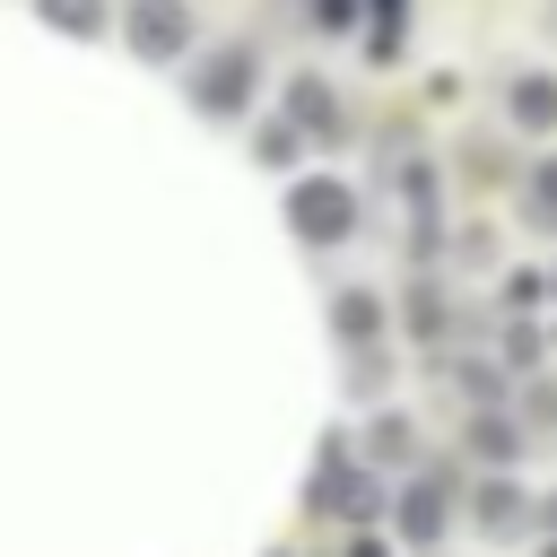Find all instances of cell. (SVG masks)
I'll list each match as a JSON object with an SVG mask.
<instances>
[{
	"label": "cell",
	"mask_w": 557,
	"mask_h": 557,
	"mask_svg": "<svg viewBox=\"0 0 557 557\" xmlns=\"http://www.w3.org/2000/svg\"><path fill=\"white\" fill-rule=\"evenodd\" d=\"M131 44H139V52H157V61H165V52H183V44H191L183 0H139V9H131Z\"/></svg>",
	"instance_id": "3"
},
{
	"label": "cell",
	"mask_w": 557,
	"mask_h": 557,
	"mask_svg": "<svg viewBox=\"0 0 557 557\" xmlns=\"http://www.w3.org/2000/svg\"><path fill=\"white\" fill-rule=\"evenodd\" d=\"M540 200H548V218H557V165H548V174H540Z\"/></svg>",
	"instance_id": "8"
},
{
	"label": "cell",
	"mask_w": 557,
	"mask_h": 557,
	"mask_svg": "<svg viewBox=\"0 0 557 557\" xmlns=\"http://www.w3.org/2000/svg\"><path fill=\"white\" fill-rule=\"evenodd\" d=\"M513 113H531V122H548V113H557V87H540V78H531V87H513Z\"/></svg>",
	"instance_id": "5"
},
{
	"label": "cell",
	"mask_w": 557,
	"mask_h": 557,
	"mask_svg": "<svg viewBox=\"0 0 557 557\" xmlns=\"http://www.w3.org/2000/svg\"><path fill=\"white\" fill-rule=\"evenodd\" d=\"M44 17H52V26H78V35H87V26H96V0H44Z\"/></svg>",
	"instance_id": "6"
},
{
	"label": "cell",
	"mask_w": 557,
	"mask_h": 557,
	"mask_svg": "<svg viewBox=\"0 0 557 557\" xmlns=\"http://www.w3.org/2000/svg\"><path fill=\"white\" fill-rule=\"evenodd\" d=\"M348 226H357V209H348V191H339V183H305V191H296V235L339 244Z\"/></svg>",
	"instance_id": "2"
},
{
	"label": "cell",
	"mask_w": 557,
	"mask_h": 557,
	"mask_svg": "<svg viewBox=\"0 0 557 557\" xmlns=\"http://www.w3.org/2000/svg\"><path fill=\"white\" fill-rule=\"evenodd\" d=\"M339 331H374V305L366 296H339Z\"/></svg>",
	"instance_id": "7"
},
{
	"label": "cell",
	"mask_w": 557,
	"mask_h": 557,
	"mask_svg": "<svg viewBox=\"0 0 557 557\" xmlns=\"http://www.w3.org/2000/svg\"><path fill=\"white\" fill-rule=\"evenodd\" d=\"M400 522H409V531H418V540H426V531H435V522H444V496H435V487H418V496H409V505H400Z\"/></svg>",
	"instance_id": "4"
},
{
	"label": "cell",
	"mask_w": 557,
	"mask_h": 557,
	"mask_svg": "<svg viewBox=\"0 0 557 557\" xmlns=\"http://www.w3.org/2000/svg\"><path fill=\"white\" fill-rule=\"evenodd\" d=\"M252 96V52H209V70L191 78V104H209V113H235Z\"/></svg>",
	"instance_id": "1"
}]
</instances>
